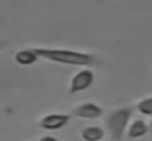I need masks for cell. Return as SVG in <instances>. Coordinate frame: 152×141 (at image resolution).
<instances>
[{
	"label": "cell",
	"instance_id": "1",
	"mask_svg": "<svg viewBox=\"0 0 152 141\" xmlns=\"http://www.w3.org/2000/svg\"><path fill=\"white\" fill-rule=\"evenodd\" d=\"M40 59H46L53 63L68 65V66H83L87 68L95 63V56L83 51L66 50V48H48V47H36Z\"/></svg>",
	"mask_w": 152,
	"mask_h": 141
},
{
	"label": "cell",
	"instance_id": "2",
	"mask_svg": "<svg viewBox=\"0 0 152 141\" xmlns=\"http://www.w3.org/2000/svg\"><path fill=\"white\" fill-rule=\"evenodd\" d=\"M133 109L132 107H121L117 110H112L105 118V132L109 141H121L127 127L132 121Z\"/></svg>",
	"mask_w": 152,
	"mask_h": 141
},
{
	"label": "cell",
	"instance_id": "6",
	"mask_svg": "<svg viewBox=\"0 0 152 141\" xmlns=\"http://www.w3.org/2000/svg\"><path fill=\"white\" fill-rule=\"evenodd\" d=\"M148 132H149V125L143 119H134V121H130L126 135L132 140H137V138L145 137Z\"/></svg>",
	"mask_w": 152,
	"mask_h": 141
},
{
	"label": "cell",
	"instance_id": "8",
	"mask_svg": "<svg viewBox=\"0 0 152 141\" xmlns=\"http://www.w3.org/2000/svg\"><path fill=\"white\" fill-rule=\"evenodd\" d=\"M105 137H106L105 129L98 125H89L80 131V138L83 141H103Z\"/></svg>",
	"mask_w": 152,
	"mask_h": 141
},
{
	"label": "cell",
	"instance_id": "3",
	"mask_svg": "<svg viewBox=\"0 0 152 141\" xmlns=\"http://www.w3.org/2000/svg\"><path fill=\"white\" fill-rule=\"evenodd\" d=\"M95 81V74L92 69L89 68H83L81 71H78L77 74L72 75L69 85H68V93L69 94H77L81 93L84 90H87Z\"/></svg>",
	"mask_w": 152,
	"mask_h": 141
},
{
	"label": "cell",
	"instance_id": "5",
	"mask_svg": "<svg viewBox=\"0 0 152 141\" xmlns=\"http://www.w3.org/2000/svg\"><path fill=\"white\" fill-rule=\"evenodd\" d=\"M71 119V115L66 113H49L40 118L39 121V127L48 131H58L61 128H64Z\"/></svg>",
	"mask_w": 152,
	"mask_h": 141
},
{
	"label": "cell",
	"instance_id": "10",
	"mask_svg": "<svg viewBox=\"0 0 152 141\" xmlns=\"http://www.w3.org/2000/svg\"><path fill=\"white\" fill-rule=\"evenodd\" d=\"M39 141H59V140L56 137H52V135H43V137H40Z\"/></svg>",
	"mask_w": 152,
	"mask_h": 141
},
{
	"label": "cell",
	"instance_id": "7",
	"mask_svg": "<svg viewBox=\"0 0 152 141\" xmlns=\"http://www.w3.org/2000/svg\"><path fill=\"white\" fill-rule=\"evenodd\" d=\"M15 62L18 65H22V66H30L33 63H36L40 56L37 54L36 48H22V50H18L13 56Z\"/></svg>",
	"mask_w": 152,
	"mask_h": 141
},
{
	"label": "cell",
	"instance_id": "4",
	"mask_svg": "<svg viewBox=\"0 0 152 141\" xmlns=\"http://www.w3.org/2000/svg\"><path fill=\"white\" fill-rule=\"evenodd\" d=\"M103 110L99 104L96 103H92V101H84V103H80L77 107L72 109L71 112V116L77 118V119H87V121H93V119H98L101 118Z\"/></svg>",
	"mask_w": 152,
	"mask_h": 141
},
{
	"label": "cell",
	"instance_id": "11",
	"mask_svg": "<svg viewBox=\"0 0 152 141\" xmlns=\"http://www.w3.org/2000/svg\"><path fill=\"white\" fill-rule=\"evenodd\" d=\"M148 125H149V131H152V118H151V121H149V124H148Z\"/></svg>",
	"mask_w": 152,
	"mask_h": 141
},
{
	"label": "cell",
	"instance_id": "9",
	"mask_svg": "<svg viewBox=\"0 0 152 141\" xmlns=\"http://www.w3.org/2000/svg\"><path fill=\"white\" fill-rule=\"evenodd\" d=\"M136 110H137L140 115H143V116L152 118V95L139 100V101L136 103Z\"/></svg>",
	"mask_w": 152,
	"mask_h": 141
}]
</instances>
